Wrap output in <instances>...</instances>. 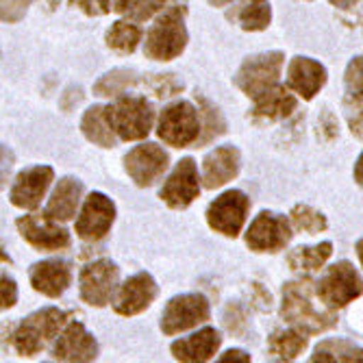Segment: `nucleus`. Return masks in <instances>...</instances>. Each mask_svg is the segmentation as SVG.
<instances>
[{"instance_id":"f257e3e1","label":"nucleus","mask_w":363,"mask_h":363,"mask_svg":"<svg viewBox=\"0 0 363 363\" xmlns=\"http://www.w3.org/2000/svg\"><path fill=\"white\" fill-rule=\"evenodd\" d=\"M281 315L287 324L298 328L305 335H318L335 326L337 318L333 311L320 309L313 303V287L311 281H291L283 287V303Z\"/></svg>"},{"instance_id":"f03ea898","label":"nucleus","mask_w":363,"mask_h":363,"mask_svg":"<svg viewBox=\"0 0 363 363\" xmlns=\"http://www.w3.org/2000/svg\"><path fill=\"white\" fill-rule=\"evenodd\" d=\"M187 38L189 35L185 26V9L170 7L148 28L144 55L152 61H172L185 50Z\"/></svg>"},{"instance_id":"7ed1b4c3","label":"nucleus","mask_w":363,"mask_h":363,"mask_svg":"<svg viewBox=\"0 0 363 363\" xmlns=\"http://www.w3.org/2000/svg\"><path fill=\"white\" fill-rule=\"evenodd\" d=\"M68 322V313L57 307H44L24 318L13 331V348L20 357L40 354Z\"/></svg>"},{"instance_id":"20e7f679","label":"nucleus","mask_w":363,"mask_h":363,"mask_svg":"<svg viewBox=\"0 0 363 363\" xmlns=\"http://www.w3.org/2000/svg\"><path fill=\"white\" fill-rule=\"evenodd\" d=\"M107 124L111 126L113 135L124 142L144 140L155 122V109L144 96H120L116 103L105 107Z\"/></svg>"},{"instance_id":"39448f33","label":"nucleus","mask_w":363,"mask_h":363,"mask_svg":"<svg viewBox=\"0 0 363 363\" xmlns=\"http://www.w3.org/2000/svg\"><path fill=\"white\" fill-rule=\"evenodd\" d=\"M315 296L328 309H342L361 296V274L350 261H337L315 283Z\"/></svg>"},{"instance_id":"423d86ee","label":"nucleus","mask_w":363,"mask_h":363,"mask_svg":"<svg viewBox=\"0 0 363 363\" xmlns=\"http://www.w3.org/2000/svg\"><path fill=\"white\" fill-rule=\"evenodd\" d=\"M283 63H285V55L279 52V50L252 55L240 65L238 74L233 77V83L248 98H252V101H255L257 96H261L263 91H268L272 85L279 83Z\"/></svg>"},{"instance_id":"0eeeda50","label":"nucleus","mask_w":363,"mask_h":363,"mask_svg":"<svg viewBox=\"0 0 363 363\" xmlns=\"http://www.w3.org/2000/svg\"><path fill=\"white\" fill-rule=\"evenodd\" d=\"M201 133V116L187 101H177L161 111L157 135L174 148H185Z\"/></svg>"},{"instance_id":"6e6552de","label":"nucleus","mask_w":363,"mask_h":363,"mask_svg":"<svg viewBox=\"0 0 363 363\" xmlns=\"http://www.w3.org/2000/svg\"><path fill=\"white\" fill-rule=\"evenodd\" d=\"M211 315L209 301L203 294H181L166 305L161 313V331L163 335H179L183 331L207 322Z\"/></svg>"},{"instance_id":"1a4fd4ad","label":"nucleus","mask_w":363,"mask_h":363,"mask_svg":"<svg viewBox=\"0 0 363 363\" xmlns=\"http://www.w3.org/2000/svg\"><path fill=\"white\" fill-rule=\"evenodd\" d=\"M250 213V198L240 189L220 194L207 207V224L226 238H238Z\"/></svg>"},{"instance_id":"9d476101","label":"nucleus","mask_w":363,"mask_h":363,"mask_svg":"<svg viewBox=\"0 0 363 363\" xmlns=\"http://www.w3.org/2000/svg\"><path fill=\"white\" fill-rule=\"evenodd\" d=\"M120 270L111 259H98L81 270L79 294L81 301L89 307H105L111 303L118 287Z\"/></svg>"},{"instance_id":"9b49d317","label":"nucleus","mask_w":363,"mask_h":363,"mask_svg":"<svg viewBox=\"0 0 363 363\" xmlns=\"http://www.w3.org/2000/svg\"><path fill=\"white\" fill-rule=\"evenodd\" d=\"M291 224L285 216L261 211L246 230V246L255 252H279L291 240Z\"/></svg>"},{"instance_id":"f8f14e48","label":"nucleus","mask_w":363,"mask_h":363,"mask_svg":"<svg viewBox=\"0 0 363 363\" xmlns=\"http://www.w3.org/2000/svg\"><path fill=\"white\" fill-rule=\"evenodd\" d=\"M116 222V205L103 191H91L77 218V235L85 242H101Z\"/></svg>"},{"instance_id":"ddd939ff","label":"nucleus","mask_w":363,"mask_h":363,"mask_svg":"<svg viewBox=\"0 0 363 363\" xmlns=\"http://www.w3.org/2000/svg\"><path fill=\"white\" fill-rule=\"evenodd\" d=\"M170 166V155L161 146L146 142L124 155V170L140 187L155 185Z\"/></svg>"},{"instance_id":"4468645a","label":"nucleus","mask_w":363,"mask_h":363,"mask_svg":"<svg viewBox=\"0 0 363 363\" xmlns=\"http://www.w3.org/2000/svg\"><path fill=\"white\" fill-rule=\"evenodd\" d=\"M198 194H201V179H198V166L191 157L181 159L159 189V198L170 209H187Z\"/></svg>"},{"instance_id":"2eb2a0df","label":"nucleus","mask_w":363,"mask_h":363,"mask_svg":"<svg viewBox=\"0 0 363 363\" xmlns=\"http://www.w3.org/2000/svg\"><path fill=\"white\" fill-rule=\"evenodd\" d=\"M16 226L24 242H28L40 252H55L70 246V233L59 222H52L48 218L38 216H22L16 220Z\"/></svg>"},{"instance_id":"dca6fc26","label":"nucleus","mask_w":363,"mask_h":363,"mask_svg":"<svg viewBox=\"0 0 363 363\" xmlns=\"http://www.w3.org/2000/svg\"><path fill=\"white\" fill-rule=\"evenodd\" d=\"M52 181H55V170L50 166H33L22 170L9 189L11 205L26 211L38 209Z\"/></svg>"},{"instance_id":"f3484780","label":"nucleus","mask_w":363,"mask_h":363,"mask_svg":"<svg viewBox=\"0 0 363 363\" xmlns=\"http://www.w3.org/2000/svg\"><path fill=\"white\" fill-rule=\"evenodd\" d=\"M157 294H159L157 281L148 272H138L133 277H128L111 298L113 311L126 318L138 315L155 303Z\"/></svg>"},{"instance_id":"a211bd4d","label":"nucleus","mask_w":363,"mask_h":363,"mask_svg":"<svg viewBox=\"0 0 363 363\" xmlns=\"http://www.w3.org/2000/svg\"><path fill=\"white\" fill-rule=\"evenodd\" d=\"M28 281L35 291L48 296V298H59L72 285V263L65 259L40 261L35 266H30Z\"/></svg>"},{"instance_id":"6ab92c4d","label":"nucleus","mask_w":363,"mask_h":363,"mask_svg":"<svg viewBox=\"0 0 363 363\" xmlns=\"http://www.w3.org/2000/svg\"><path fill=\"white\" fill-rule=\"evenodd\" d=\"M98 357V342L81 322H70L59 335L52 359L59 361H94Z\"/></svg>"},{"instance_id":"aec40b11","label":"nucleus","mask_w":363,"mask_h":363,"mask_svg":"<svg viewBox=\"0 0 363 363\" xmlns=\"http://www.w3.org/2000/svg\"><path fill=\"white\" fill-rule=\"evenodd\" d=\"M242 168V155L235 146H218L203 159V181L207 189H216L233 181Z\"/></svg>"},{"instance_id":"412c9836","label":"nucleus","mask_w":363,"mask_h":363,"mask_svg":"<svg viewBox=\"0 0 363 363\" xmlns=\"http://www.w3.org/2000/svg\"><path fill=\"white\" fill-rule=\"evenodd\" d=\"M326 77V68L320 61L311 57H294L287 68V87L305 101H311L324 87Z\"/></svg>"},{"instance_id":"4be33fe9","label":"nucleus","mask_w":363,"mask_h":363,"mask_svg":"<svg viewBox=\"0 0 363 363\" xmlns=\"http://www.w3.org/2000/svg\"><path fill=\"white\" fill-rule=\"evenodd\" d=\"M222 344L220 333L213 326H205L198 333H191L189 337H181L172 342L170 352L177 361H187V363H198V361H209L218 352Z\"/></svg>"},{"instance_id":"5701e85b","label":"nucleus","mask_w":363,"mask_h":363,"mask_svg":"<svg viewBox=\"0 0 363 363\" xmlns=\"http://www.w3.org/2000/svg\"><path fill=\"white\" fill-rule=\"evenodd\" d=\"M296 96L289 94V89H285L283 85H272L268 91H263L261 96L255 98V107L250 111V118L255 122H277V120H285L296 111Z\"/></svg>"},{"instance_id":"b1692460","label":"nucleus","mask_w":363,"mask_h":363,"mask_svg":"<svg viewBox=\"0 0 363 363\" xmlns=\"http://www.w3.org/2000/svg\"><path fill=\"white\" fill-rule=\"evenodd\" d=\"M83 196V183L74 177H63L52 196L48 198L46 209H44V218L52 220V222H68L74 218L77 207L81 203Z\"/></svg>"},{"instance_id":"393cba45","label":"nucleus","mask_w":363,"mask_h":363,"mask_svg":"<svg viewBox=\"0 0 363 363\" xmlns=\"http://www.w3.org/2000/svg\"><path fill=\"white\" fill-rule=\"evenodd\" d=\"M346 96H344V105L350 122V130L361 140V57H354L348 68H346Z\"/></svg>"},{"instance_id":"a878e982","label":"nucleus","mask_w":363,"mask_h":363,"mask_svg":"<svg viewBox=\"0 0 363 363\" xmlns=\"http://www.w3.org/2000/svg\"><path fill=\"white\" fill-rule=\"evenodd\" d=\"M81 130L91 144L101 146V148H113L118 142L111 126L107 124L105 107H101V105H94L85 111V116L81 120Z\"/></svg>"},{"instance_id":"bb28decb","label":"nucleus","mask_w":363,"mask_h":363,"mask_svg":"<svg viewBox=\"0 0 363 363\" xmlns=\"http://www.w3.org/2000/svg\"><path fill=\"white\" fill-rule=\"evenodd\" d=\"M309 340L298 328H289V331H277L268 340V350L272 359L277 361H294L298 359V354L305 352Z\"/></svg>"},{"instance_id":"cd10ccee","label":"nucleus","mask_w":363,"mask_h":363,"mask_svg":"<svg viewBox=\"0 0 363 363\" xmlns=\"http://www.w3.org/2000/svg\"><path fill=\"white\" fill-rule=\"evenodd\" d=\"M198 116L203 118L201 133H198V138L194 142L198 148L207 146L209 142H213L216 138L226 133V120H224L222 111L213 103H209L207 98H203V96H198Z\"/></svg>"},{"instance_id":"c85d7f7f","label":"nucleus","mask_w":363,"mask_h":363,"mask_svg":"<svg viewBox=\"0 0 363 363\" xmlns=\"http://www.w3.org/2000/svg\"><path fill=\"white\" fill-rule=\"evenodd\" d=\"M331 252H333L331 242H322L318 246H298L287 255V263L296 272H313L324 266Z\"/></svg>"},{"instance_id":"c756f323","label":"nucleus","mask_w":363,"mask_h":363,"mask_svg":"<svg viewBox=\"0 0 363 363\" xmlns=\"http://www.w3.org/2000/svg\"><path fill=\"white\" fill-rule=\"evenodd\" d=\"M230 18H235L244 30H266L272 22L270 0H244Z\"/></svg>"},{"instance_id":"7c9ffc66","label":"nucleus","mask_w":363,"mask_h":363,"mask_svg":"<svg viewBox=\"0 0 363 363\" xmlns=\"http://www.w3.org/2000/svg\"><path fill=\"white\" fill-rule=\"evenodd\" d=\"M311 361H361V346L344 337L324 340L315 346Z\"/></svg>"},{"instance_id":"2f4dec72","label":"nucleus","mask_w":363,"mask_h":363,"mask_svg":"<svg viewBox=\"0 0 363 363\" xmlns=\"http://www.w3.org/2000/svg\"><path fill=\"white\" fill-rule=\"evenodd\" d=\"M140 42H142V28L135 22L118 20L107 30V46L116 52H124V55L133 52Z\"/></svg>"},{"instance_id":"473e14b6","label":"nucleus","mask_w":363,"mask_h":363,"mask_svg":"<svg viewBox=\"0 0 363 363\" xmlns=\"http://www.w3.org/2000/svg\"><path fill=\"white\" fill-rule=\"evenodd\" d=\"M138 74L133 70H126V68H118L111 70L109 74H105L101 81L94 85V94L96 96H118L128 87H135L138 85Z\"/></svg>"},{"instance_id":"72a5a7b5","label":"nucleus","mask_w":363,"mask_h":363,"mask_svg":"<svg viewBox=\"0 0 363 363\" xmlns=\"http://www.w3.org/2000/svg\"><path fill=\"white\" fill-rule=\"evenodd\" d=\"M289 218H291V224L303 230V233H309V235H318L322 230H326L328 222H326V216L309 205H296L291 211H289Z\"/></svg>"},{"instance_id":"f704fd0d","label":"nucleus","mask_w":363,"mask_h":363,"mask_svg":"<svg viewBox=\"0 0 363 363\" xmlns=\"http://www.w3.org/2000/svg\"><path fill=\"white\" fill-rule=\"evenodd\" d=\"M163 7H166V0H135L124 13L133 22H144V20H150Z\"/></svg>"},{"instance_id":"c9c22d12","label":"nucleus","mask_w":363,"mask_h":363,"mask_svg":"<svg viewBox=\"0 0 363 363\" xmlns=\"http://www.w3.org/2000/svg\"><path fill=\"white\" fill-rule=\"evenodd\" d=\"M30 5H33V0H0V22H7V24L20 22L26 16Z\"/></svg>"},{"instance_id":"e433bc0d","label":"nucleus","mask_w":363,"mask_h":363,"mask_svg":"<svg viewBox=\"0 0 363 363\" xmlns=\"http://www.w3.org/2000/svg\"><path fill=\"white\" fill-rule=\"evenodd\" d=\"M155 96L159 98H170L183 91V83L174 79V74H155L152 83H150Z\"/></svg>"},{"instance_id":"4c0bfd02","label":"nucleus","mask_w":363,"mask_h":363,"mask_svg":"<svg viewBox=\"0 0 363 363\" xmlns=\"http://www.w3.org/2000/svg\"><path fill=\"white\" fill-rule=\"evenodd\" d=\"M18 303V285L11 277L0 274V311L11 309Z\"/></svg>"},{"instance_id":"58836bf2","label":"nucleus","mask_w":363,"mask_h":363,"mask_svg":"<svg viewBox=\"0 0 363 363\" xmlns=\"http://www.w3.org/2000/svg\"><path fill=\"white\" fill-rule=\"evenodd\" d=\"M13 163H16V157H13L11 148H7V146L0 144V189H5V187H7Z\"/></svg>"},{"instance_id":"ea45409f","label":"nucleus","mask_w":363,"mask_h":363,"mask_svg":"<svg viewBox=\"0 0 363 363\" xmlns=\"http://www.w3.org/2000/svg\"><path fill=\"white\" fill-rule=\"evenodd\" d=\"M87 16H105L111 11V0H77Z\"/></svg>"},{"instance_id":"a19ab883","label":"nucleus","mask_w":363,"mask_h":363,"mask_svg":"<svg viewBox=\"0 0 363 363\" xmlns=\"http://www.w3.org/2000/svg\"><path fill=\"white\" fill-rule=\"evenodd\" d=\"M320 135L328 142L337 138V120L331 111H324L322 118H320Z\"/></svg>"},{"instance_id":"79ce46f5","label":"nucleus","mask_w":363,"mask_h":363,"mask_svg":"<svg viewBox=\"0 0 363 363\" xmlns=\"http://www.w3.org/2000/svg\"><path fill=\"white\" fill-rule=\"evenodd\" d=\"M220 363H230V361H242V363H248L250 361V354L248 352H244V350H228V352H224L220 359H218Z\"/></svg>"},{"instance_id":"37998d69","label":"nucleus","mask_w":363,"mask_h":363,"mask_svg":"<svg viewBox=\"0 0 363 363\" xmlns=\"http://www.w3.org/2000/svg\"><path fill=\"white\" fill-rule=\"evenodd\" d=\"M361 3V0H331V5L333 7H337V9H352V7H357Z\"/></svg>"},{"instance_id":"c03bdc74","label":"nucleus","mask_w":363,"mask_h":363,"mask_svg":"<svg viewBox=\"0 0 363 363\" xmlns=\"http://www.w3.org/2000/svg\"><path fill=\"white\" fill-rule=\"evenodd\" d=\"M5 263H11V259H9V255L5 252V246L0 244V266H5Z\"/></svg>"},{"instance_id":"a18cd8bd","label":"nucleus","mask_w":363,"mask_h":363,"mask_svg":"<svg viewBox=\"0 0 363 363\" xmlns=\"http://www.w3.org/2000/svg\"><path fill=\"white\" fill-rule=\"evenodd\" d=\"M209 5H213V7H224V5H228V3H233V0H207Z\"/></svg>"},{"instance_id":"49530a36","label":"nucleus","mask_w":363,"mask_h":363,"mask_svg":"<svg viewBox=\"0 0 363 363\" xmlns=\"http://www.w3.org/2000/svg\"><path fill=\"white\" fill-rule=\"evenodd\" d=\"M357 183H361V159L357 161Z\"/></svg>"}]
</instances>
